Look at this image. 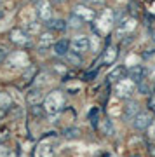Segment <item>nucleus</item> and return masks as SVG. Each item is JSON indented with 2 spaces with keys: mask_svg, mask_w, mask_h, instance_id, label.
Returning a JSON list of instances; mask_svg holds the SVG:
<instances>
[{
  "mask_svg": "<svg viewBox=\"0 0 155 157\" xmlns=\"http://www.w3.org/2000/svg\"><path fill=\"white\" fill-rule=\"evenodd\" d=\"M152 42H153V44H155V32H153V33H152Z\"/></svg>",
  "mask_w": 155,
  "mask_h": 157,
  "instance_id": "obj_36",
  "label": "nucleus"
},
{
  "mask_svg": "<svg viewBox=\"0 0 155 157\" xmlns=\"http://www.w3.org/2000/svg\"><path fill=\"white\" fill-rule=\"evenodd\" d=\"M35 12L44 25L52 19V9H51L49 0H35Z\"/></svg>",
  "mask_w": 155,
  "mask_h": 157,
  "instance_id": "obj_4",
  "label": "nucleus"
},
{
  "mask_svg": "<svg viewBox=\"0 0 155 157\" xmlns=\"http://www.w3.org/2000/svg\"><path fill=\"white\" fill-rule=\"evenodd\" d=\"M138 91L141 93V94H148V93H150V84L146 82V78L141 80V82L138 84Z\"/></svg>",
  "mask_w": 155,
  "mask_h": 157,
  "instance_id": "obj_25",
  "label": "nucleus"
},
{
  "mask_svg": "<svg viewBox=\"0 0 155 157\" xmlns=\"http://www.w3.org/2000/svg\"><path fill=\"white\" fill-rule=\"evenodd\" d=\"M145 75H146V72H145V68L139 67V65L127 68V77L131 78L133 82H136V84H139L141 80H145Z\"/></svg>",
  "mask_w": 155,
  "mask_h": 157,
  "instance_id": "obj_13",
  "label": "nucleus"
},
{
  "mask_svg": "<svg viewBox=\"0 0 155 157\" xmlns=\"http://www.w3.org/2000/svg\"><path fill=\"white\" fill-rule=\"evenodd\" d=\"M54 47V54L56 56H65L68 52V47H70V42H68L66 39H63V40H56V44L52 45Z\"/></svg>",
  "mask_w": 155,
  "mask_h": 157,
  "instance_id": "obj_18",
  "label": "nucleus"
},
{
  "mask_svg": "<svg viewBox=\"0 0 155 157\" xmlns=\"http://www.w3.org/2000/svg\"><path fill=\"white\" fill-rule=\"evenodd\" d=\"M100 129L103 135H113V122H112V119H103V122L100 124Z\"/></svg>",
  "mask_w": 155,
  "mask_h": 157,
  "instance_id": "obj_21",
  "label": "nucleus"
},
{
  "mask_svg": "<svg viewBox=\"0 0 155 157\" xmlns=\"http://www.w3.org/2000/svg\"><path fill=\"white\" fill-rule=\"evenodd\" d=\"M126 75H127V68H124V67H115L110 73H108L106 80H108L110 84H117V82H119L120 78H124Z\"/></svg>",
  "mask_w": 155,
  "mask_h": 157,
  "instance_id": "obj_14",
  "label": "nucleus"
},
{
  "mask_svg": "<svg viewBox=\"0 0 155 157\" xmlns=\"http://www.w3.org/2000/svg\"><path fill=\"white\" fill-rule=\"evenodd\" d=\"M119 58V51H117L115 45L108 44L106 45V49L103 51V54H101V63H105V65H112V63H115V59Z\"/></svg>",
  "mask_w": 155,
  "mask_h": 157,
  "instance_id": "obj_11",
  "label": "nucleus"
},
{
  "mask_svg": "<svg viewBox=\"0 0 155 157\" xmlns=\"http://www.w3.org/2000/svg\"><path fill=\"white\" fill-rule=\"evenodd\" d=\"M54 2H65V0H54Z\"/></svg>",
  "mask_w": 155,
  "mask_h": 157,
  "instance_id": "obj_37",
  "label": "nucleus"
},
{
  "mask_svg": "<svg viewBox=\"0 0 155 157\" xmlns=\"http://www.w3.org/2000/svg\"><path fill=\"white\" fill-rule=\"evenodd\" d=\"M30 32H39V25H37V23H32L30 28H28V33H30Z\"/></svg>",
  "mask_w": 155,
  "mask_h": 157,
  "instance_id": "obj_33",
  "label": "nucleus"
},
{
  "mask_svg": "<svg viewBox=\"0 0 155 157\" xmlns=\"http://www.w3.org/2000/svg\"><path fill=\"white\" fill-rule=\"evenodd\" d=\"M11 67L14 68H19V67H30V63H28V56L23 52V51H14L11 54Z\"/></svg>",
  "mask_w": 155,
  "mask_h": 157,
  "instance_id": "obj_12",
  "label": "nucleus"
},
{
  "mask_svg": "<svg viewBox=\"0 0 155 157\" xmlns=\"http://www.w3.org/2000/svg\"><path fill=\"white\" fill-rule=\"evenodd\" d=\"M78 135H80V129H77V128L65 129V136H66L68 140H75V138H78Z\"/></svg>",
  "mask_w": 155,
  "mask_h": 157,
  "instance_id": "obj_24",
  "label": "nucleus"
},
{
  "mask_svg": "<svg viewBox=\"0 0 155 157\" xmlns=\"http://www.w3.org/2000/svg\"><path fill=\"white\" fill-rule=\"evenodd\" d=\"M65 103H66L65 93H63V91H52L51 94L45 96L44 110L47 113H59L61 110L65 108Z\"/></svg>",
  "mask_w": 155,
  "mask_h": 157,
  "instance_id": "obj_2",
  "label": "nucleus"
},
{
  "mask_svg": "<svg viewBox=\"0 0 155 157\" xmlns=\"http://www.w3.org/2000/svg\"><path fill=\"white\" fill-rule=\"evenodd\" d=\"M2 119H4V110L0 108V121H2Z\"/></svg>",
  "mask_w": 155,
  "mask_h": 157,
  "instance_id": "obj_35",
  "label": "nucleus"
},
{
  "mask_svg": "<svg viewBox=\"0 0 155 157\" xmlns=\"http://www.w3.org/2000/svg\"><path fill=\"white\" fill-rule=\"evenodd\" d=\"M150 82H155V67L152 68V72H150Z\"/></svg>",
  "mask_w": 155,
  "mask_h": 157,
  "instance_id": "obj_34",
  "label": "nucleus"
},
{
  "mask_svg": "<svg viewBox=\"0 0 155 157\" xmlns=\"http://www.w3.org/2000/svg\"><path fill=\"white\" fill-rule=\"evenodd\" d=\"M98 115H100V110H98V108H93V110H91V113H89V119H91V124H93V126H98Z\"/></svg>",
  "mask_w": 155,
  "mask_h": 157,
  "instance_id": "obj_26",
  "label": "nucleus"
},
{
  "mask_svg": "<svg viewBox=\"0 0 155 157\" xmlns=\"http://www.w3.org/2000/svg\"><path fill=\"white\" fill-rule=\"evenodd\" d=\"M82 23H84L82 19H80L78 16H75V14L72 12L70 19L66 21V26H68V28H80V26H82Z\"/></svg>",
  "mask_w": 155,
  "mask_h": 157,
  "instance_id": "obj_22",
  "label": "nucleus"
},
{
  "mask_svg": "<svg viewBox=\"0 0 155 157\" xmlns=\"http://www.w3.org/2000/svg\"><path fill=\"white\" fill-rule=\"evenodd\" d=\"M85 4H98V6H103L105 4V0H82Z\"/></svg>",
  "mask_w": 155,
  "mask_h": 157,
  "instance_id": "obj_32",
  "label": "nucleus"
},
{
  "mask_svg": "<svg viewBox=\"0 0 155 157\" xmlns=\"http://www.w3.org/2000/svg\"><path fill=\"white\" fill-rule=\"evenodd\" d=\"M73 14L78 16L84 23H93L96 19V16H98V12L94 9H89L87 6H75L73 7Z\"/></svg>",
  "mask_w": 155,
  "mask_h": 157,
  "instance_id": "obj_7",
  "label": "nucleus"
},
{
  "mask_svg": "<svg viewBox=\"0 0 155 157\" xmlns=\"http://www.w3.org/2000/svg\"><path fill=\"white\" fill-rule=\"evenodd\" d=\"M45 26H47L51 32H52V30H54V32H63V30H66V21H63V19H54V17H52L49 23H45Z\"/></svg>",
  "mask_w": 155,
  "mask_h": 157,
  "instance_id": "obj_19",
  "label": "nucleus"
},
{
  "mask_svg": "<svg viewBox=\"0 0 155 157\" xmlns=\"http://www.w3.org/2000/svg\"><path fill=\"white\" fill-rule=\"evenodd\" d=\"M98 77V68H93L91 72H87L85 75H84V80H93V78Z\"/></svg>",
  "mask_w": 155,
  "mask_h": 157,
  "instance_id": "obj_28",
  "label": "nucleus"
},
{
  "mask_svg": "<svg viewBox=\"0 0 155 157\" xmlns=\"http://www.w3.org/2000/svg\"><path fill=\"white\" fill-rule=\"evenodd\" d=\"M136 82H133L131 78L126 75L124 78H120L119 82L115 84V93L119 98H131V94L134 93V89H136Z\"/></svg>",
  "mask_w": 155,
  "mask_h": 157,
  "instance_id": "obj_3",
  "label": "nucleus"
},
{
  "mask_svg": "<svg viewBox=\"0 0 155 157\" xmlns=\"http://www.w3.org/2000/svg\"><path fill=\"white\" fill-rule=\"evenodd\" d=\"M44 100V94H42V91L40 89H32L26 93V103L28 105H40V101Z\"/></svg>",
  "mask_w": 155,
  "mask_h": 157,
  "instance_id": "obj_17",
  "label": "nucleus"
},
{
  "mask_svg": "<svg viewBox=\"0 0 155 157\" xmlns=\"http://www.w3.org/2000/svg\"><path fill=\"white\" fill-rule=\"evenodd\" d=\"M146 136H148V140L155 141V119L152 121V124H150L148 128H146Z\"/></svg>",
  "mask_w": 155,
  "mask_h": 157,
  "instance_id": "obj_27",
  "label": "nucleus"
},
{
  "mask_svg": "<svg viewBox=\"0 0 155 157\" xmlns=\"http://www.w3.org/2000/svg\"><path fill=\"white\" fill-rule=\"evenodd\" d=\"M54 44H56V37H54V33H52L51 30H47V32H44V33H40L39 47L47 49V47H51V45H54Z\"/></svg>",
  "mask_w": 155,
  "mask_h": 157,
  "instance_id": "obj_15",
  "label": "nucleus"
},
{
  "mask_svg": "<svg viewBox=\"0 0 155 157\" xmlns=\"http://www.w3.org/2000/svg\"><path fill=\"white\" fill-rule=\"evenodd\" d=\"M35 75H37V68L35 67H32V65H30V67H28V70L25 73H23V78H25V80H26V82H32V80H33V77Z\"/></svg>",
  "mask_w": 155,
  "mask_h": 157,
  "instance_id": "obj_23",
  "label": "nucleus"
},
{
  "mask_svg": "<svg viewBox=\"0 0 155 157\" xmlns=\"http://www.w3.org/2000/svg\"><path fill=\"white\" fill-rule=\"evenodd\" d=\"M134 121V128L136 129H139V131H141V129H146L150 126V124H152V121H153V117H152V115H150V112H139L138 115H136V117L133 119Z\"/></svg>",
  "mask_w": 155,
  "mask_h": 157,
  "instance_id": "obj_10",
  "label": "nucleus"
},
{
  "mask_svg": "<svg viewBox=\"0 0 155 157\" xmlns=\"http://www.w3.org/2000/svg\"><path fill=\"white\" fill-rule=\"evenodd\" d=\"M93 23H94L93 30H94L96 35H106V33H110L112 26H113V23H117V19L113 16V11L105 9V11L98 12V16H96V19Z\"/></svg>",
  "mask_w": 155,
  "mask_h": 157,
  "instance_id": "obj_1",
  "label": "nucleus"
},
{
  "mask_svg": "<svg viewBox=\"0 0 155 157\" xmlns=\"http://www.w3.org/2000/svg\"><path fill=\"white\" fill-rule=\"evenodd\" d=\"M9 39L16 45H30V33L23 28H12L9 33Z\"/></svg>",
  "mask_w": 155,
  "mask_h": 157,
  "instance_id": "obj_6",
  "label": "nucleus"
},
{
  "mask_svg": "<svg viewBox=\"0 0 155 157\" xmlns=\"http://www.w3.org/2000/svg\"><path fill=\"white\" fill-rule=\"evenodd\" d=\"M139 113V105L138 101L134 100H129L127 103H126V107H124V113H122V119L126 121V122H129V121H133L136 115Z\"/></svg>",
  "mask_w": 155,
  "mask_h": 157,
  "instance_id": "obj_9",
  "label": "nucleus"
},
{
  "mask_svg": "<svg viewBox=\"0 0 155 157\" xmlns=\"http://www.w3.org/2000/svg\"><path fill=\"white\" fill-rule=\"evenodd\" d=\"M9 56V51H7V47H4V45H0V65L6 61V58Z\"/></svg>",
  "mask_w": 155,
  "mask_h": 157,
  "instance_id": "obj_29",
  "label": "nucleus"
},
{
  "mask_svg": "<svg viewBox=\"0 0 155 157\" xmlns=\"http://www.w3.org/2000/svg\"><path fill=\"white\" fill-rule=\"evenodd\" d=\"M148 107H150V110H153V112H155V93L152 94V98H150V101H148Z\"/></svg>",
  "mask_w": 155,
  "mask_h": 157,
  "instance_id": "obj_31",
  "label": "nucleus"
},
{
  "mask_svg": "<svg viewBox=\"0 0 155 157\" xmlns=\"http://www.w3.org/2000/svg\"><path fill=\"white\" fill-rule=\"evenodd\" d=\"M63 59H65V63L66 65H70V67H82V54H77V52H73V51H68L66 54L63 56Z\"/></svg>",
  "mask_w": 155,
  "mask_h": 157,
  "instance_id": "obj_16",
  "label": "nucleus"
},
{
  "mask_svg": "<svg viewBox=\"0 0 155 157\" xmlns=\"http://www.w3.org/2000/svg\"><path fill=\"white\" fill-rule=\"evenodd\" d=\"M70 49L73 52H77V54H84L85 51L91 49V40L85 35H77V37H73L70 40Z\"/></svg>",
  "mask_w": 155,
  "mask_h": 157,
  "instance_id": "obj_5",
  "label": "nucleus"
},
{
  "mask_svg": "<svg viewBox=\"0 0 155 157\" xmlns=\"http://www.w3.org/2000/svg\"><path fill=\"white\" fill-rule=\"evenodd\" d=\"M11 107H14L12 98L9 96V93L2 91V93H0V108H2V110H9Z\"/></svg>",
  "mask_w": 155,
  "mask_h": 157,
  "instance_id": "obj_20",
  "label": "nucleus"
},
{
  "mask_svg": "<svg viewBox=\"0 0 155 157\" xmlns=\"http://www.w3.org/2000/svg\"><path fill=\"white\" fill-rule=\"evenodd\" d=\"M136 19L133 16H126L122 21H117V30H119V33H124V35H131L136 28Z\"/></svg>",
  "mask_w": 155,
  "mask_h": 157,
  "instance_id": "obj_8",
  "label": "nucleus"
},
{
  "mask_svg": "<svg viewBox=\"0 0 155 157\" xmlns=\"http://www.w3.org/2000/svg\"><path fill=\"white\" fill-rule=\"evenodd\" d=\"M7 138H9V131H7L6 128H2V129H0V143H2V141H6Z\"/></svg>",
  "mask_w": 155,
  "mask_h": 157,
  "instance_id": "obj_30",
  "label": "nucleus"
}]
</instances>
